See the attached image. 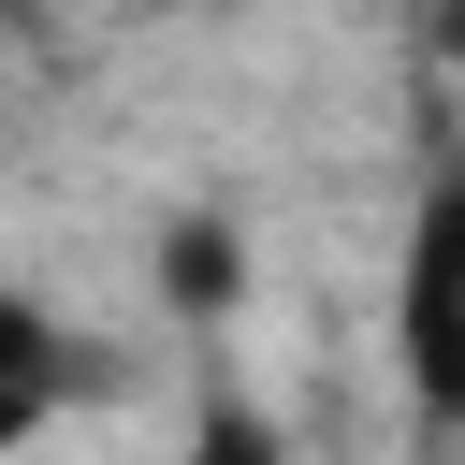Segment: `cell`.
Listing matches in <instances>:
<instances>
[{
  "instance_id": "obj_1",
  "label": "cell",
  "mask_w": 465,
  "mask_h": 465,
  "mask_svg": "<svg viewBox=\"0 0 465 465\" xmlns=\"http://www.w3.org/2000/svg\"><path fill=\"white\" fill-rule=\"evenodd\" d=\"M465 305V145L421 160V203H407V262H392V334L450 320Z\"/></svg>"
},
{
  "instance_id": "obj_2",
  "label": "cell",
  "mask_w": 465,
  "mask_h": 465,
  "mask_svg": "<svg viewBox=\"0 0 465 465\" xmlns=\"http://www.w3.org/2000/svg\"><path fill=\"white\" fill-rule=\"evenodd\" d=\"M160 305H174L189 334H218V320L247 305V232H232V218H160Z\"/></svg>"
},
{
  "instance_id": "obj_3",
  "label": "cell",
  "mask_w": 465,
  "mask_h": 465,
  "mask_svg": "<svg viewBox=\"0 0 465 465\" xmlns=\"http://www.w3.org/2000/svg\"><path fill=\"white\" fill-rule=\"evenodd\" d=\"M392 363H407L421 436H465V305H450V320H421V334H392Z\"/></svg>"
},
{
  "instance_id": "obj_4",
  "label": "cell",
  "mask_w": 465,
  "mask_h": 465,
  "mask_svg": "<svg viewBox=\"0 0 465 465\" xmlns=\"http://www.w3.org/2000/svg\"><path fill=\"white\" fill-rule=\"evenodd\" d=\"M189 465H291V436H276L232 378H203V407H189Z\"/></svg>"
},
{
  "instance_id": "obj_5",
  "label": "cell",
  "mask_w": 465,
  "mask_h": 465,
  "mask_svg": "<svg viewBox=\"0 0 465 465\" xmlns=\"http://www.w3.org/2000/svg\"><path fill=\"white\" fill-rule=\"evenodd\" d=\"M421 44H436V73H465V0H421Z\"/></svg>"
},
{
  "instance_id": "obj_6",
  "label": "cell",
  "mask_w": 465,
  "mask_h": 465,
  "mask_svg": "<svg viewBox=\"0 0 465 465\" xmlns=\"http://www.w3.org/2000/svg\"><path fill=\"white\" fill-rule=\"evenodd\" d=\"M44 407H58V392H15V378H0V450H15V436H44Z\"/></svg>"
},
{
  "instance_id": "obj_7",
  "label": "cell",
  "mask_w": 465,
  "mask_h": 465,
  "mask_svg": "<svg viewBox=\"0 0 465 465\" xmlns=\"http://www.w3.org/2000/svg\"><path fill=\"white\" fill-rule=\"evenodd\" d=\"M0 29H44V0H0Z\"/></svg>"
}]
</instances>
